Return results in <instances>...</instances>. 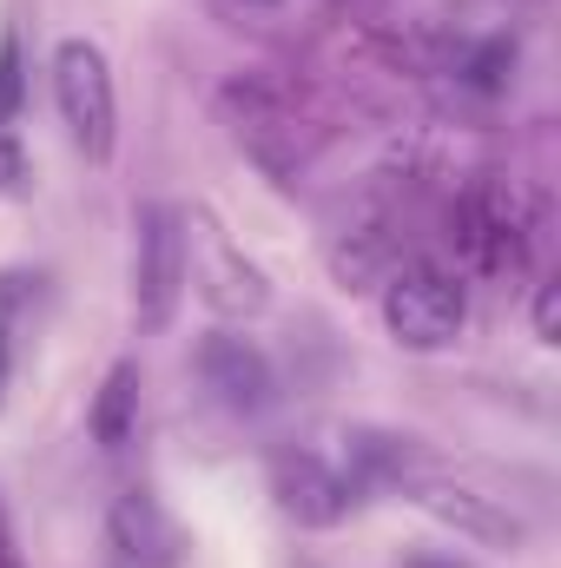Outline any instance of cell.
Returning a JSON list of instances; mask_svg holds the SVG:
<instances>
[{
  "instance_id": "13",
  "label": "cell",
  "mask_w": 561,
  "mask_h": 568,
  "mask_svg": "<svg viewBox=\"0 0 561 568\" xmlns=\"http://www.w3.org/2000/svg\"><path fill=\"white\" fill-rule=\"evenodd\" d=\"M20 179H27V159H20V145L0 140V192H20Z\"/></svg>"
},
{
  "instance_id": "8",
  "label": "cell",
  "mask_w": 561,
  "mask_h": 568,
  "mask_svg": "<svg viewBox=\"0 0 561 568\" xmlns=\"http://www.w3.org/2000/svg\"><path fill=\"white\" fill-rule=\"evenodd\" d=\"M278 503L297 523H337L350 509V483L317 456H278Z\"/></svg>"
},
{
  "instance_id": "6",
  "label": "cell",
  "mask_w": 561,
  "mask_h": 568,
  "mask_svg": "<svg viewBox=\"0 0 561 568\" xmlns=\"http://www.w3.org/2000/svg\"><path fill=\"white\" fill-rule=\"evenodd\" d=\"M410 489H417V503L436 516V523H449L456 536H469V542H522V523L502 509V503H489V496H476L469 483H449V476H410Z\"/></svg>"
},
{
  "instance_id": "14",
  "label": "cell",
  "mask_w": 561,
  "mask_h": 568,
  "mask_svg": "<svg viewBox=\"0 0 561 568\" xmlns=\"http://www.w3.org/2000/svg\"><path fill=\"white\" fill-rule=\"evenodd\" d=\"M245 7H272V0H245Z\"/></svg>"
},
{
  "instance_id": "3",
  "label": "cell",
  "mask_w": 561,
  "mask_h": 568,
  "mask_svg": "<svg viewBox=\"0 0 561 568\" xmlns=\"http://www.w3.org/2000/svg\"><path fill=\"white\" fill-rule=\"evenodd\" d=\"M185 297V212L172 205H140L133 232V311L145 331H165Z\"/></svg>"
},
{
  "instance_id": "9",
  "label": "cell",
  "mask_w": 561,
  "mask_h": 568,
  "mask_svg": "<svg viewBox=\"0 0 561 568\" xmlns=\"http://www.w3.org/2000/svg\"><path fill=\"white\" fill-rule=\"evenodd\" d=\"M198 371H205V384H212L232 410H258L265 390H272V371H265L258 344H245V337H212V344L198 351Z\"/></svg>"
},
{
  "instance_id": "11",
  "label": "cell",
  "mask_w": 561,
  "mask_h": 568,
  "mask_svg": "<svg viewBox=\"0 0 561 568\" xmlns=\"http://www.w3.org/2000/svg\"><path fill=\"white\" fill-rule=\"evenodd\" d=\"M13 100H20V53H13V47H0V126H7Z\"/></svg>"
},
{
  "instance_id": "2",
  "label": "cell",
  "mask_w": 561,
  "mask_h": 568,
  "mask_svg": "<svg viewBox=\"0 0 561 568\" xmlns=\"http://www.w3.org/2000/svg\"><path fill=\"white\" fill-rule=\"evenodd\" d=\"M384 324L404 351H442L469 324V291H462L456 272H436V265L397 272L390 291H384Z\"/></svg>"
},
{
  "instance_id": "1",
  "label": "cell",
  "mask_w": 561,
  "mask_h": 568,
  "mask_svg": "<svg viewBox=\"0 0 561 568\" xmlns=\"http://www.w3.org/2000/svg\"><path fill=\"white\" fill-rule=\"evenodd\" d=\"M53 106L60 126L73 133V145L86 159H113L120 145V93H113V67L93 40H60L53 47Z\"/></svg>"
},
{
  "instance_id": "10",
  "label": "cell",
  "mask_w": 561,
  "mask_h": 568,
  "mask_svg": "<svg viewBox=\"0 0 561 568\" xmlns=\"http://www.w3.org/2000/svg\"><path fill=\"white\" fill-rule=\"evenodd\" d=\"M133 410H140V371L133 364H113L106 371V390L93 404V436L100 449H126L133 443Z\"/></svg>"
},
{
  "instance_id": "7",
  "label": "cell",
  "mask_w": 561,
  "mask_h": 568,
  "mask_svg": "<svg viewBox=\"0 0 561 568\" xmlns=\"http://www.w3.org/2000/svg\"><path fill=\"white\" fill-rule=\"evenodd\" d=\"M113 549H120L126 562L172 568L178 562V529H172V516H165L145 489H126V496L113 503Z\"/></svg>"
},
{
  "instance_id": "5",
  "label": "cell",
  "mask_w": 561,
  "mask_h": 568,
  "mask_svg": "<svg viewBox=\"0 0 561 568\" xmlns=\"http://www.w3.org/2000/svg\"><path fill=\"white\" fill-rule=\"evenodd\" d=\"M185 278H205V304L212 311H225V317H252V311H265L272 304V291L258 278V265H245L232 245H225V232L212 225V219H185Z\"/></svg>"
},
{
  "instance_id": "4",
  "label": "cell",
  "mask_w": 561,
  "mask_h": 568,
  "mask_svg": "<svg viewBox=\"0 0 561 568\" xmlns=\"http://www.w3.org/2000/svg\"><path fill=\"white\" fill-rule=\"evenodd\" d=\"M456 239L482 272H516L529 258V212H522L516 185H476L456 205Z\"/></svg>"
},
{
  "instance_id": "12",
  "label": "cell",
  "mask_w": 561,
  "mask_h": 568,
  "mask_svg": "<svg viewBox=\"0 0 561 568\" xmlns=\"http://www.w3.org/2000/svg\"><path fill=\"white\" fill-rule=\"evenodd\" d=\"M536 331H542V344H555V331H561V297H555V284H542V291H536Z\"/></svg>"
}]
</instances>
